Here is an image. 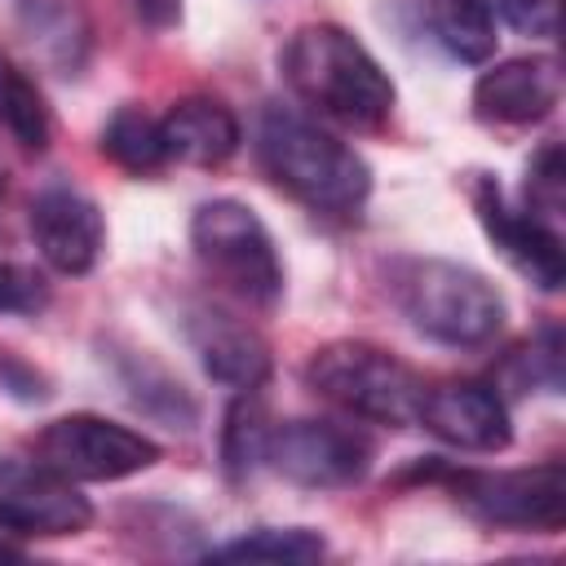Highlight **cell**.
<instances>
[{
    "mask_svg": "<svg viewBox=\"0 0 566 566\" xmlns=\"http://www.w3.org/2000/svg\"><path fill=\"white\" fill-rule=\"evenodd\" d=\"M287 88L345 128H380L394 115V80L385 66L336 22L301 27L283 49Z\"/></svg>",
    "mask_w": 566,
    "mask_h": 566,
    "instance_id": "6da1fadb",
    "label": "cell"
},
{
    "mask_svg": "<svg viewBox=\"0 0 566 566\" xmlns=\"http://www.w3.org/2000/svg\"><path fill=\"white\" fill-rule=\"evenodd\" d=\"M256 150L265 172L310 212L349 217L363 208L371 190L367 159L354 146H345L336 133H327L323 124L296 111L270 106L256 128Z\"/></svg>",
    "mask_w": 566,
    "mask_h": 566,
    "instance_id": "7a4b0ae2",
    "label": "cell"
},
{
    "mask_svg": "<svg viewBox=\"0 0 566 566\" xmlns=\"http://www.w3.org/2000/svg\"><path fill=\"white\" fill-rule=\"evenodd\" d=\"M389 292L402 318L451 349L491 345L504 327V296L486 274L442 256H407L389 270Z\"/></svg>",
    "mask_w": 566,
    "mask_h": 566,
    "instance_id": "3957f363",
    "label": "cell"
},
{
    "mask_svg": "<svg viewBox=\"0 0 566 566\" xmlns=\"http://www.w3.org/2000/svg\"><path fill=\"white\" fill-rule=\"evenodd\" d=\"M305 385L340 407L354 420L367 424H416L420 402H424V380L394 354L367 340H332L310 354L305 363Z\"/></svg>",
    "mask_w": 566,
    "mask_h": 566,
    "instance_id": "277c9868",
    "label": "cell"
},
{
    "mask_svg": "<svg viewBox=\"0 0 566 566\" xmlns=\"http://www.w3.org/2000/svg\"><path fill=\"white\" fill-rule=\"evenodd\" d=\"M195 256L248 305H274L283 292V265L265 221L239 199H208L190 217Z\"/></svg>",
    "mask_w": 566,
    "mask_h": 566,
    "instance_id": "5b68a950",
    "label": "cell"
},
{
    "mask_svg": "<svg viewBox=\"0 0 566 566\" xmlns=\"http://www.w3.org/2000/svg\"><path fill=\"white\" fill-rule=\"evenodd\" d=\"M438 478L478 522L513 531H562L566 522V473L557 460L535 469H447Z\"/></svg>",
    "mask_w": 566,
    "mask_h": 566,
    "instance_id": "8992f818",
    "label": "cell"
},
{
    "mask_svg": "<svg viewBox=\"0 0 566 566\" xmlns=\"http://www.w3.org/2000/svg\"><path fill=\"white\" fill-rule=\"evenodd\" d=\"M31 460H40L66 482H115L150 469L159 460V447L128 424L80 411L49 420L31 438Z\"/></svg>",
    "mask_w": 566,
    "mask_h": 566,
    "instance_id": "52a82bcc",
    "label": "cell"
},
{
    "mask_svg": "<svg viewBox=\"0 0 566 566\" xmlns=\"http://www.w3.org/2000/svg\"><path fill=\"white\" fill-rule=\"evenodd\" d=\"M265 464L296 486H354L371 464V442L336 420H283L270 429Z\"/></svg>",
    "mask_w": 566,
    "mask_h": 566,
    "instance_id": "ba28073f",
    "label": "cell"
},
{
    "mask_svg": "<svg viewBox=\"0 0 566 566\" xmlns=\"http://www.w3.org/2000/svg\"><path fill=\"white\" fill-rule=\"evenodd\" d=\"M473 208L482 217V230L491 234V243L500 248V256L522 274L531 279L539 292H557L562 279H566V256H562V239L557 230L526 212V208H509V199L500 195L495 181H478L473 190Z\"/></svg>",
    "mask_w": 566,
    "mask_h": 566,
    "instance_id": "9c48e42d",
    "label": "cell"
},
{
    "mask_svg": "<svg viewBox=\"0 0 566 566\" xmlns=\"http://www.w3.org/2000/svg\"><path fill=\"white\" fill-rule=\"evenodd\" d=\"M27 221H31V239L40 256L57 274H88L97 265L102 243H106V221L88 195L71 186H49L31 199Z\"/></svg>",
    "mask_w": 566,
    "mask_h": 566,
    "instance_id": "30bf717a",
    "label": "cell"
},
{
    "mask_svg": "<svg viewBox=\"0 0 566 566\" xmlns=\"http://www.w3.org/2000/svg\"><path fill=\"white\" fill-rule=\"evenodd\" d=\"M416 424L455 451H504L513 438L509 407L486 380H447L424 389Z\"/></svg>",
    "mask_w": 566,
    "mask_h": 566,
    "instance_id": "8fae6325",
    "label": "cell"
},
{
    "mask_svg": "<svg viewBox=\"0 0 566 566\" xmlns=\"http://www.w3.org/2000/svg\"><path fill=\"white\" fill-rule=\"evenodd\" d=\"M0 509L27 535H75L93 522V509L75 491V482L57 478L40 460L13 455H0Z\"/></svg>",
    "mask_w": 566,
    "mask_h": 566,
    "instance_id": "7c38bea8",
    "label": "cell"
},
{
    "mask_svg": "<svg viewBox=\"0 0 566 566\" xmlns=\"http://www.w3.org/2000/svg\"><path fill=\"white\" fill-rule=\"evenodd\" d=\"M562 102V71L553 57H504L473 84V111L486 124H539Z\"/></svg>",
    "mask_w": 566,
    "mask_h": 566,
    "instance_id": "4fadbf2b",
    "label": "cell"
},
{
    "mask_svg": "<svg viewBox=\"0 0 566 566\" xmlns=\"http://www.w3.org/2000/svg\"><path fill=\"white\" fill-rule=\"evenodd\" d=\"M186 336H190L203 371L212 380H221V385L256 389L270 376V349H265V340L248 323H239L234 314H226V310L195 305L190 318H186Z\"/></svg>",
    "mask_w": 566,
    "mask_h": 566,
    "instance_id": "5bb4252c",
    "label": "cell"
},
{
    "mask_svg": "<svg viewBox=\"0 0 566 566\" xmlns=\"http://www.w3.org/2000/svg\"><path fill=\"white\" fill-rule=\"evenodd\" d=\"M164 146H168V164H195V168H217L239 150V119L230 115V106L212 102V97H181L164 119Z\"/></svg>",
    "mask_w": 566,
    "mask_h": 566,
    "instance_id": "9a60e30c",
    "label": "cell"
},
{
    "mask_svg": "<svg viewBox=\"0 0 566 566\" xmlns=\"http://www.w3.org/2000/svg\"><path fill=\"white\" fill-rule=\"evenodd\" d=\"M424 35L455 62H486L495 53V18L482 0H416Z\"/></svg>",
    "mask_w": 566,
    "mask_h": 566,
    "instance_id": "2e32d148",
    "label": "cell"
},
{
    "mask_svg": "<svg viewBox=\"0 0 566 566\" xmlns=\"http://www.w3.org/2000/svg\"><path fill=\"white\" fill-rule=\"evenodd\" d=\"M0 133L18 142L22 150L49 146V106L40 88L27 80V71L0 49Z\"/></svg>",
    "mask_w": 566,
    "mask_h": 566,
    "instance_id": "e0dca14e",
    "label": "cell"
},
{
    "mask_svg": "<svg viewBox=\"0 0 566 566\" xmlns=\"http://www.w3.org/2000/svg\"><path fill=\"white\" fill-rule=\"evenodd\" d=\"M102 150L124 168V172H159L168 164V146H164V128L155 115H146L142 106H124L106 119L102 128Z\"/></svg>",
    "mask_w": 566,
    "mask_h": 566,
    "instance_id": "ac0fdd59",
    "label": "cell"
},
{
    "mask_svg": "<svg viewBox=\"0 0 566 566\" xmlns=\"http://www.w3.org/2000/svg\"><path fill=\"white\" fill-rule=\"evenodd\" d=\"M270 411L265 398L256 389H239V398L226 411V429H221V464L230 478H248L252 469L265 464V442H270Z\"/></svg>",
    "mask_w": 566,
    "mask_h": 566,
    "instance_id": "d6986e66",
    "label": "cell"
},
{
    "mask_svg": "<svg viewBox=\"0 0 566 566\" xmlns=\"http://www.w3.org/2000/svg\"><path fill=\"white\" fill-rule=\"evenodd\" d=\"M327 553L323 535L310 526H261L243 539H230L212 548L217 562H318Z\"/></svg>",
    "mask_w": 566,
    "mask_h": 566,
    "instance_id": "ffe728a7",
    "label": "cell"
},
{
    "mask_svg": "<svg viewBox=\"0 0 566 566\" xmlns=\"http://www.w3.org/2000/svg\"><path fill=\"white\" fill-rule=\"evenodd\" d=\"M124 385H128V394H133V402L142 411H150L159 420H172V424H190L195 420V402L186 398V389L168 371H159L150 358H128Z\"/></svg>",
    "mask_w": 566,
    "mask_h": 566,
    "instance_id": "44dd1931",
    "label": "cell"
},
{
    "mask_svg": "<svg viewBox=\"0 0 566 566\" xmlns=\"http://www.w3.org/2000/svg\"><path fill=\"white\" fill-rule=\"evenodd\" d=\"M526 212L557 217L562 212V150L544 146L526 172Z\"/></svg>",
    "mask_w": 566,
    "mask_h": 566,
    "instance_id": "7402d4cb",
    "label": "cell"
},
{
    "mask_svg": "<svg viewBox=\"0 0 566 566\" xmlns=\"http://www.w3.org/2000/svg\"><path fill=\"white\" fill-rule=\"evenodd\" d=\"M49 305L44 274L27 265H0V314H35Z\"/></svg>",
    "mask_w": 566,
    "mask_h": 566,
    "instance_id": "603a6c76",
    "label": "cell"
},
{
    "mask_svg": "<svg viewBox=\"0 0 566 566\" xmlns=\"http://www.w3.org/2000/svg\"><path fill=\"white\" fill-rule=\"evenodd\" d=\"M491 9V18L509 22L522 35H539L548 40L557 31V0H482Z\"/></svg>",
    "mask_w": 566,
    "mask_h": 566,
    "instance_id": "cb8c5ba5",
    "label": "cell"
},
{
    "mask_svg": "<svg viewBox=\"0 0 566 566\" xmlns=\"http://www.w3.org/2000/svg\"><path fill=\"white\" fill-rule=\"evenodd\" d=\"M526 371H531V380H544L553 394L562 389V332L557 327H544L539 345L526 354Z\"/></svg>",
    "mask_w": 566,
    "mask_h": 566,
    "instance_id": "d4e9b609",
    "label": "cell"
},
{
    "mask_svg": "<svg viewBox=\"0 0 566 566\" xmlns=\"http://www.w3.org/2000/svg\"><path fill=\"white\" fill-rule=\"evenodd\" d=\"M27 539H31V535H27V531H22V526L0 509V562L22 557V553H27Z\"/></svg>",
    "mask_w": 566,
    "mask_h": 566,
    "instance_id": "484cf974",
    "label": "cell"
},
{
    "mask_svg": "<svg viewBox=\"0 0 566 566\" xmlns=\"http://www.w3.org/2000/svg\"><path fill=\"white\" fill-rule=\"evenodd\" d=\"M133 9L150 22V27H172L181 18V0H133Z\"/></svg>",
    "mask_w": 566,
    "mask_h": 566,
    "instance_id": "4316f807",
    "label": "cell"
},
{
    "mask_svg": "<svg viewBox=\"0 0 566 566\" xmlns=\"http://www.w3.org/2000/svg\"><path fill=\"white\" fill-rule=\"evenodd\" d=\"M0 190H4V186H0Z\"/></svg>",
    "mask_w": 566,
    "mask_h": 566,
    "instance_id": "83f0119b",
    "label": "cell"
}]
</instances>
